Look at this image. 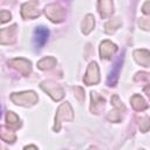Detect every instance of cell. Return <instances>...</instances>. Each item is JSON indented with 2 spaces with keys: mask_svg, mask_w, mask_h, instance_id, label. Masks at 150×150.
<instances>
[{
  "mask_svg": "<svg viewBox=\"0 0 150 150\" xmlns=\"http://www.w3.org/2000/svg\"><path fill=\"white\" fill-rule=\"evenodd\" d=\"M48 36H49V30L46 27H43V26L36 27L34 30V34H33V43H34L35 48L36 49L42 48L46 45Z\"/></svg>",
  "mask_w": 150,
  "mask_h": 150,
  "instance_id": "cell-1",
  "label": "cell"
},
{
  "mask_svg": "<svg viewBox=\"0 0 150 150\" xmlns=\"http://www.w3.org/2000/svg\"><path fill=\"white\" fill-rule=\"evenodd\" d=\"M123 55H124L123 53L121 55H118V57L116 59V61H115V63H114V66H112V68H111V70H110V73L108 75L107 83L109 86H114L117 82V79H118V75H120V71H121V68H122L123 59H124Z\"/></svg>",
  "mask_w": 150,
  "mask_h": 150,
  "instance_id": "cell-2",
  "label": "cell"
}]
</instances>
